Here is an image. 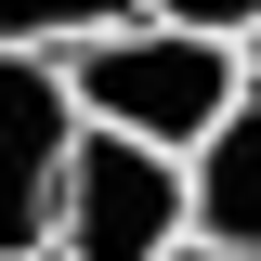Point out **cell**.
Returning a JSON list of instances; mask_svg holds the SVG:
<instances>
[{
	"mask_svg": "<svg viewBox=\"0 0 261 261\" xmlns=\"http://www.w3.org/2000/svg\"><path fill=\"white\" fill-rule=\"evenodd\" d=\"M183 183H196V248L261 261V79L183 144Z\"/></svg>",
	"mask_w": 261,
	"mask_h": 261,
	"instance_id": "cell-4",
	"label": "cell"
},
{
	"mask_svg": "<svg viewBox=\"0 0 261 261\" xmlns=\"http://www.w3.org/2000/svg\"><path fill=\"white\" fill-rule=\"evenodd\" d=\"M183 235H196L183 144H144V130H118V118H79L65 209H53V261H170Z\"/></svg>",
	"mask_w": 261,
	"mask_h": 261,
	"instance_id": "cell-2",
	"label": "cell"
},
{
	"mask_svg": "<svg viewBox=\"0 0 261 261\" xmlns=\"http://www.w3.org/2000/svg\"><path fill=\"white\" fill-rule=\"evenodd\" d=\"M170 261H222V248H170Z\"/></svg>",
	"mask_w": 261,
	"mask_h": 261,
	"instance_id": "cell-8",
	"label": "cell"
},
{
	"mask_svg": "<svg viewBox=\"0 0 261 261\" xmlns=\"http://www.w3.org/2000/svg\"><path fill=\"white\" fill-rule=\"evenodd\" d=\"M235 53H248V79H261V13H248V27H235Z\"/></svg>",
	"mask_w": 261,
	"mask_h": 261,
	"instance_id": "cell-7",
	"label": "cell"
},
{
	"mask_svg": "<svg viewBox=\"0 0 261 261\" xmlns=\"http://www.w3.org/2000/svg\"><path fill=\"white\" fill-rule=\"evenodd\" d=\"M118 13H144V0H0V39H27V53H65V39L118 27Z\"/></svg>",
	"mask_w": 261,
	"mask_h": 261,
	"instance_id": "cell-5",
	"label": "cell"
},
{
	"mask_svg": "<svg viewBox=\"0 0 261 261\" xmlns=\"http://www.w3.org/2000/svg\"><path fill=\"white\" fill-rule=\"evenodd\" d=\"M144 13H183V27H222V39H235V27L261 13V0H144Z\"/></svg>",
	"mask_w": 261,
	"mask_h": 261,
	"instance_id": "cell-6",
	"label": "cell"
},
{
	"mask_svg": "<svg viewBox=\"0 0 261 261\" xmlns=\"http://www.w3.org/2000/svg\"><path fill=\"white\" fill-rule=\"evenodd\" d=\"M65 157H79V92H65V53L0 39V261H53Z\"/></svg>",
	"mask_w": 261,
	"mask_h": 261,
	"instance_id": "cell-3",
	"label": "cell"
},
{
	"mask_svg": "<svg viewBox=\"0 0 261 261\" xmlns=\"http://www.w3.org/2000/svg\"><path fill=\"white\" fill-rule=\"evenodd\" d=\"M65 92H79V118H118L144 144H196L248 92V53L222 27H183V13H118V27L65 39Z\"/></svg>",
	"mask_w": 261,
	"mask_h": 261,
	"instance_id": "cell-1",
	"label": "cell"
}]
</instances>
